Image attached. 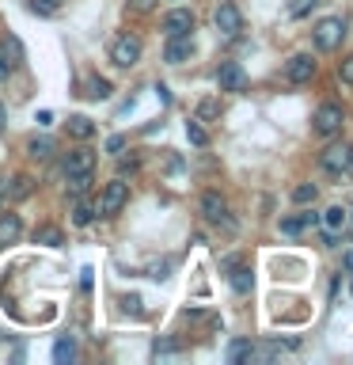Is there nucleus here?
<instances>
[{
	"instance_id": "obj_1",
	"label": "nucleus",
	"mask_w": 353,
	"mask_h": 365,
	"mask_svg": "<svg viewBox=\"0 0 353 365\" xmlns=\"http://www.w3.org/2000/svg\"><path fill=\"white\" fill-rule=\"evenodd\" d=\"M312 38H315L319 50H338L342 38H346V19H342V16L319 19V23H315V31H312Z\"/></svg>"
},
{
	"instance_id": "obj_2",
	"label": "nucleus",
	"mask_w": 353,
	"mask_h": 365,
	"mask_svg": "<svg viewBox=\"0 0 353 365\" xmlns=\"http://www.w3.org/2000/svg\"><path fill=\"white\" fill-rule=\"evenodd\" d=\"M141 38H137V34H118V38H114V46H110V61L118 65V68H133L137 61H141Z\"/></svg>"
},
{
	"instance_id": "obj_3",
	"label": "nucleus",
	"mask_w": 353,
	"mask_h": 365,
	"mask_svg": "<svg viewBox=\"0 0 353 365\" xmlns=\"http://www.w3.org/2000/svg\"><path fill=\"white\" fill-rule=\"evenodd\" d=\"M130 202V182H122V179H110L107 187H102L99 194V210L102 217H114V213H122V205Z\"/></svg>"
},
{
	"instance_id": "obj_4",
	"label": "nucleus",
	"mask_w": 353,
	"mask_h": 365,
	"mask_svg": "<svg viewBox=\"0 0 353 365\" xmlns=\"http://www.w3.org/2000/svg\"><path fill=\"white\" fill-rule=\"evenodd\" d=\"M342 122H346V110H342L338 103H323V107L315 110V118H312V130L319 137H334L342 130Z\"/></svg>"
},
{
	"instance_id": "obj_5",
	"label": "nucleus",
	"mask_w": 353,
	"mask_h": 365,
	"mask_svg": "<svg viewBox=\"0 0 353 365\" xmlns=\"http://www.w3.org/2000/svg\"><path fill=\"white\" fill-rule=\"evenodd\" d=\"M319 164H323V171H330V175L349 171L353 168V145H330V148H323Z\"/></svg>"
},
{
	"instance_id": "obj_6",
	"label": "nucleus",
	"mask_w": 353,
	"mask_h": 365,
	"mask_svg": "<svg viewBox=\"0 0 353 365\" xmlns=\"http://www.w3.org/2000/svg\"><path fill=\"white\" fill-rule=\"evenodd\" d=\"M216 88L221 91H243L247 88V73H243V65L239 61H221V68H216Z\"/></svg>"
},
{
	"instance_id": "obj_7",
	"label": "nucleus",
	"mask_w": 353,
	"mask_h": 365,
	"mask_svg": "<svg viewBox=\"0 0 353 365\" xmlns=\"http://www.w3.org/2000/svg\"><path fill=\"white\" fill-rule=\"evenodd\" d=\"M312 76H315L312 53H296V57H289V65H285V80H289V84H307Z\"/></svg>"
},
{
	"instance_id": "obj_8",
	"label": "nucleus",
	"mask_w": 353,
	"mask_h": 365,
	"mask_svg": "<svg viewBox=\"0 0 353 365\" xmlns=\"http://www.w3.org/2000/svg\"><path fill=\"white\" fill-rule=\"evenodd\" d=\"M216 31L228 34V38H236V34L243 31V16H239V8L232 4V0H224V4L216 8Z\"/></svg>"
},
{
	"instance_id": "obj_9",
	"label": "nucleus",
	"mask_w": 353,
	"mask_h": 365,
	"mask_svg": "<svg viewBox=\"0 0 353 365\" xmlns=\"http://www.w3.org/2000/svg\"><path fill=\"white\" fill-rule=\"evenodd\" d=\"M190 53H194V38H190V34H171L167 46H164V61H167V65L190 61Z\"/></svg>"
},
{
	"instance_id": "obj_10",
	"label": "nucleus",
	"mask_w": 353,
	"mask_h": 365,
	"mask_svg": "<svg viewBox=\"0 0 353 365\" xmlns=\"http://www.w3.org/2000/svg\"><path fill=\"white\" fill-rule=\"evenodd\" d=\"M95 171V153H88V148H73V153L65 156V175H91Z\"/></svg>"
},
{
	"instance_id": "obj_11",
	"label": "nucleus",
	"mask_w": 353,
	"mask_h": 365,
	"mask_svg": "<svg viewBox=\"0 0 353 365\" xmlns=\"http://www.w3.org/2000/svg\"><path fill=\"white\" fill-rule=\"evenodd\" d=\"M164 31H167V38L171 34H190L194 31V11L190 8H171L164 16Z\"/></svg>"
},
{
	"instance_id": "obj_12",
	"label": "nucleus",
	"mask_w": 353,
	"mask_h": 365,
	"mask_svg": "<svg viewBox=\"0 0 353 365\" xmlns=\"http://www.w3.org/2000/svg\"><path fill=\"white\" fill-rule=\"evenodd\" d=\"M201 213H205V221L221 225V221H228V202L216 190H205L201 194Z\"/></svg>"
},
{
	"instance_id": "obj_13",
	"label": "nucleus",
	"mask_w": 353,
	"mask_h": 365,
	"mask_svg": "<svg viewBox=\"0 0 353 365\" xmlns=\"http://www.w3.org/2000/svg\"><path fill=\"white\" fill-rule=\"evenodd\" d=\"M19 236H23V221H19V213H0V247L16 244Z\"/></svg>"
},
{
	"instance_id": "obj_14",
	"label": "nucleus",
	"mask_w": 353,
	"mask_h": 365,
	"mask_svg": "<svg viewBox=\"0 0 353 365\" xmlns=\"http://www.w3.org/2000/svg\"><path fill=\"white\" fill-rule=\"evenodd\" d=\"M228 282H232V289L239 293V297H247L251 293V285H255V274H251V267H228Z\"/></svg>"
},
{
	"instance_id": "obj_15",
	"label": "nucleus",
	"mask_w": 353,
	"mask_h": 365,
	"mask_svg": "<svg viewBox=\"0 0 353 365\" xmlns=\"http://www.w3.org/2000/svg\"><path fill=\"white\" fill-rule=\"evenodd\" d=\"M312 225H319V213L307 210V213H300V217H285V221H281V232H285V236H300L304 228H312Z\"/></svg>"
},
{
	"instance_id": "obj_16",
	"label": "nucleus",
	"mask_w": 353,
	"mask_h": 365,
	"mask_svg": "<svg viewBox=\"0 0 353 365\" xmlns=\"http://www.w3.org/2000/svg\"><path fill=\"white\" fill-rule=\"evenodd\" d=\"M319 221H323L327 232H342V228L349 225V210H342V205H330V210H323V217H319Z\"/></svg>"
},
{
	"instance_id": "obj_17",
	"label": "nucleus",
	"mask_w": 353,
	"mask_h": 365,
	"mask_svg": "<svg viewBox=\"0 0 353 365\" xmlns=\"http://www.w3.org/2000/svg\"><path fill=\"white\" fill-rule=\"evenodd\" d=\"M34 244H42V247H61L65 244V232L57 225H38L34 228Z\"/></svg>"
},
{
	"instance_id": "obj_18",
	"label": "nucleus",
	"mask_w": 353,
	"mask_h": 365,
	"mask_svg": "<svg viewBox=\"0 0 353 365\" xmlns=\"http://www.w3.org/2000/svg\"><path fill=\"white\" fill-rule=\"evenodd\" d=\"M65 125H68V133H73L76 141H88V137H95V122L84 118V114H73V118H68Z\"/></svg>"
},
{
	"instance_id": "obj_19",
	"label": "nucleus",
	"mask_w": 353,
	"mask_h": 365,
	"mask_svg": "<svg viewBox=\"0 0 353 365\" xmlns=\"http://www.w3.org/2000/svg\"><path fill=\"white\" fill-rule=\"evenodd\" d=\"M251 358H255V342H251V339H236L232 342V346H228V361H251Z\"/></svg>"
},
{
	"instance_id": "obj_20",
	"label": "nucleus",
	"mask_w": 353,
	"mask_h": 365,
	"mask_svg": "<svg viewBox=\"0 0 353 365\" xmlns=\"http://www.w3.org/2000/svg\"><path fill=\"white\" fill-rule=\"evenodd\" d=\"M53 361H57V365L76 361V339H57V342H53Z\"/></svg>"
},
{
	"instance_id": "obj_21",
	"label": "nucleus",
	"mask_w": 353,
	"mask_h": 365,
	"mask_svg": "<svg viewBox=\"0 0 353 365\" xmlns=\"http://www.w3.org/2000/svg\"><path fill=\"white\" fill-rule=\"evenodd\" d=\"M31 190H34V179H31V175H16V179H11L8 198H11V202H23V198H31Z\"/></svg>"
},
{
	"instance_id": "obj_22",
	"label": "nucleus",
	"mask_w": 353,
	"mask_h": 365,
	"mask_svg": "<svg viewBox=\"0 0 353 365\" xmlns=\"http://www.w3.org/2000/svg\"><path fill=\"white\" fill-rule=\"evenodd\" d=\"M27 153H31L34 160H50V156H53V141H50V137H31V141H27Z\"/></svg>"
},
{
	"instance_id": "obj_23",
	"label": "nucleus",
	"mask_w": 353,
	"mask_h": 365,
	"mask_svg": "<svg viewBox=\"0 0 353 365\" xmlns=\"http://www.w3.org/2000/svg\"><path fill=\"white\" fill-rule=\"evenodd\" d=\"M91 221H95V205H91V202H73V225H80V228H84V225H91Z\"/></svg>"
},
{
	"instance_id": "obj_24",
	"label": "nucleus",
	"mask_w": 353,
	"mask_h": 365,
	"mask_svg": "<svg viewBox=\"0 0 353 365\" xmlns=\"http://www.w3.org/2000/svg\"><path fill=\"white\" fill-rule=\"evenodd\" d=\"M0 57L16 68L19 61H23V46H19V38H4V46H0Z\"/></svg>"
},
{
	"instance_id": "obj_25",
	"label": "nucleus",
	"mask_w": 353,
	"mask_h": 365,
	"mask_svg": "<svg viewBox=\"0 0 353 365\" xmlns=\"http://www.w3.org/2000/svg\"><path fill=\"white\" fill-rule=\"evenodd\" d=\"M88 99H110V80H102V76H91L88 80V91H84Z\"/></svg>"
},
{
	"instance_id": "obj_26",
	"label": "nucleus",
	"mask_w": 353,
	"mask_h": 365,
	"mask_svg": "<svg viewBox=\"0 0 353 365\" xmlns=\"http://www.w3.org/2000/svg\"><path fill=\"white\" fill-rule=\"evenodd\" d=\"M315 198H319V187H315V182H300V187L293 190V202H296V205H307V202H315Z\"/></svg>"
},
{
	"instance_id": "obj_27",
	"label": "nucleus",
	"mask_w": 353,
	"mask_h": 365,
	"mask_svg": "<svg viewBox=\"0 0 353 365\" xmlns=\"http://www.w3.org/2000/svg\"><path fill=\"white\" fill-rule=\"evenodd\" d=\"M186 137H190V145H198V148L209 145V133H205L201 125H198V118H190V122H186Z\"/></svg>"
},
{
	"instance_id": "obj_28",
	"label": "nucleus",
	"mask_w": 353,
	"mask_h": 365,
	"mask_svg": "<svg viewBox=\"0 0 353 365\" xmlns=\"http://www.w3.org/2000/svg\"><path fill=\"white\" fill-rule=\"evenodd\" d=\"M144 301H141V297H137V293H130V297H122V312H130L133 319H141L144 316V308H141Z\"/></svg>"
},
{
	"instance_id": "obj_29",
	"label": "nucleus",
	"mask_w": 353,
	"mask_h": 365,
	"mask_svg": "<svg viewBox=\"0 0 353 365\" xmlns=\"http://www.w3.org/2000/svg\"><path fill=\"white\" fill-rule=\"evenodd\" d=\"M315 4H319V0H293V4H289V16H307Z\"/></svg>"
},
{
	"instance_id": "obj_30",
	"label": "nucleus",
	"mask_w": 353,
	"mask_h": 365,
	"mask_svg": "<svg viewBox=\"0 0 353 365\" xmlns=\"http://www.w3.org/2000/svg\"><path fill=\"white\" fill-rule=\"evenodd\" d=\"M31 11H38V16H53L57 0H31Z\"/></svg>"
},
{
	"instance_id": "obj_31",
	"label": "nucleus",
	"mask_w": 353,
	"mask_h": 365,
	"mask_svg": "<svg viewBox=\"0 0 353 365\" xmlns=\"http://www.w3.org/2000/svg\"><path fill=\"white\" fill-rule=\"evenodd\" d=\"M198 114H201V118H216V114H221V103H216V99H201Z\"/></svg>"
},
{
	"instance_id": "obj_32",
	"label": "nucleus",
	"mask_w": 353,
	"mask_h": 365,
	"mask_svg": "<svg viewBox=\"0 0 353 365\" xmlns=\"http://www.w3.org/2000/svg\"><path fill=\"white\" fill-rule=\"evenodd\" d=\"M338 76H342V84H349V88H353V53L338 65Z\"/></svg>"
},
{
	"instance_id": "obj_33",
	"label": "nucleus",
	"mask_w": 353,
	"mask_h": 365,
	"mask_svg": "<svg viewBox=\"0 0 353 365\" xmlns=\"http://www.w3.org/2000/svg\"><path fill=\"white\" fill-rule=\"evenodd\" d=\"M179 346H175V342H171V339H156V346H152V354H156V358H164V354H175Z\"/></svg>"
},
{
	"instance_id": "obj_34",
	"label": "nucleus",
	"mask_w": 353,
	"mask_h": 365,
	"mask_svg": "<svg viewBox=\"0 0 353 365\" xmlns=\"http://www.w3.org/2000/svg\"><path fill=\"white\" fill-rule=\"evenodd\" d=\"M122 148H125V137H122V133H114L110 141H107V153H110V156H118Z\"/></svg>"
},
{
	"instance_id": "obj_35",
	"label": "nucleus",
	"mask_w": 353,
	"mask_h": 365,
	"mask_svg": "<svg viewBox=\"0 0 353 365\" xmlns=\"http://www.w3.org/2000/svg\"><path fill=\"white\" fill-rule=\"evenodd\" d=\"M137 168H141V164H137L133 156H130V160H118V171H122V175H125V171H137Z\"/></svg>"
},
{
	"instance_id": "obj_36",
	"label": "nucleus",
	"mask_w": 353,
	"mask_h": 365,
	"mask_svg": "<svg viewBox=\"0 0 353 365\" xmlns=\"http://www.w3.org/2000/svg\"><path fill=\"white\" fill-rule=\"evenodd\" d=\"M148 278H156V282H164L167 278V262H159V267H152V274Z\"/></svg>"
},
{
	"instance_id": "obj_37",
	"label": "nucleus",
	"mask_w": 353,
	"mask_h": 365,
	"mask_svg": "<svg viewBox=\"0 0 353 365\" xmlns=\"http://www.w3.org/2000/svg\"><path fill=\"white\" fill-rule=\"evenodd\" d=\"M130 4H133L137 11H152V4H156V0H130Z\"/></svg>"
},
{
	"instance_id": "obj_38",
	"label": "nucleus",
	"mask_w": 353,
	"mask_h": 365,
	"mask_svg": "<svg viewBox=\"0 0 353 365\" xmlns=\"http://www.w3.org/2000/svg\"><path fill=\"white\" fill-rule=\"evenodd\" d=\"M34 122H38V125H50L53 114H50V110H38V114H34Z\"/></svg>"
},
{
	"instance_id": "obj_39",
	"label": "nucleus",
	"mask_w": 353,
	"mask_h": 365,
	"mask_svg": "<svg viewBox=\"0 0 353 365\" xmlns=\"http://www.w3.org/2000/svg\"><path fill=\"white\" fill-rule=\"evenodd\" d=\"M8 73H11V65L4 61V57H0V80H8Z\"/></svg>"
},
{
	"instance_id": "obj_40",
	"label": "nucleus",
	"mask_w": 353,
	"mask_h": 365,
	"mask_svg": "<svg viewBox=\"0 0 353 365\" xmlns=\"http://www.w3.org/2000/svg\"><path fill=\"white\" fill-rule=\"evenodd\" d=\"M342 267H346V270H353V251H346V255H342Z\"/></svg>"
},
{
	"instance_id": "obj_41",
	"label": "nucleus",
	"mask_w": 353,
	"mask_h": 365,
	"mask_svg": "<svg viewBox=\"0 0 353 365\" xmlns=\"http://www.w3.org/2000/svg\"><path fill=\"white\" fill-rule=\"evenodd\" d=\"M0 133H4V107H0Z\"/></svg>"
},
{
	"instance_id": "obj_42",
	"label": "nucleus",
	"mask_w": 353,
	"mask_h": 365,
	"mask_svg": "<svg viewBox=\"0 0 353 365\" xmlns=\"http://www.w3.org/2000/svg\"><path fill=\"white\" fill-rule=\"evenodd\" d=\"M349 289H353V282H349Z\"/></svg>"
},
{
	"instance_id": "obj_43",
	"label": "nucleus",
	"mask_w": 353,
	"mask_h": 365,
	"mask_svg": "<svg viewBox=\"0 0 353 365\" xmlns=\"http://www.w3.org/2000/svg\"><path fill=\"white\" fill-rule=\"evenodd\" d=\"M349 217H353V213H349Z\"/></svg>"
}]
</instances>
